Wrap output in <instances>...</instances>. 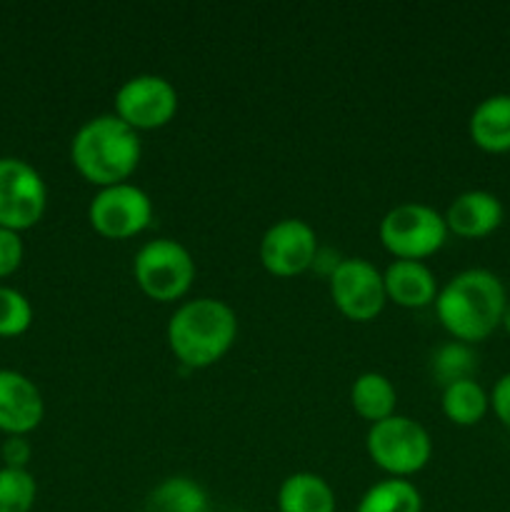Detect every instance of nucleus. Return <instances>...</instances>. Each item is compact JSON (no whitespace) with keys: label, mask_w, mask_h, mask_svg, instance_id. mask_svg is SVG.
<instances>
[{"label":"nucleus","mask_w":510,"mask_h":512,"mask_svg":"<svg viewBox=\"0 0 510 512\" xmlns=\"http://www.w3.org/2000/svg\"><path fill=\"white\" fill-rule=\"evenodd\" d=\"M505 285L493 270L468 268L448 280L435 298V315L453 340L475 345L503 323Z\"/></svg>","instance_id":"f257e3e1"},{"label":"nucleus","mask_w":510,"mask_h":512,"mask_svg":"<svg viewBox=\"0 0 510 512\" xmlns=\"http://www.w3.org/2000/svg\"><path fill=\"white\" fill-rule=\"evenodd\" d=\"M143 155L138 130L115 113L95 115L75 130L70 140V163L90 185L128 183Z\"/></svg>","instance_id":"f03ea898"},{"label":"nucleus","mask_w":510,"mask_h":512,"mask_svg":"<svg viewBox=\"0 0 510 512\" xmlns=\"http://www.w3.org/2000/svg\"><path fill=\"white\" fill-rule=\"evenodd\" d=\"M168 345L188 368H210L233 348L238 338V315L225 300L195 298L175 308L168 320Z\"/></svg>","instance_id":"7ed1b4c3"},{"label":"nucleus","mask_w":510,"mask_h":512,"mask_svg":"<svg viewBox=\"0 0 510 512\" xmlns=\"http://www.w3.org/2000/svg\"><path fill=\"white\" fill-rule=\"evenodd\" d=\"M365 448L370 460L390 478L408 480L430 463L433 440L418 420L408 415H390L370 425L365 435Z\"/></svg>","instance_id":"20e7f679"},{"label":"nucleus","mask_w":510,"mask_h":512,"mask_svg":"<svg viewBox=\"0 0 510 512\" xmlns=\"http://www.w3.org/2000/svg\"><path fill=\"white\" fill-rule=\"evenodd\" d=\"M133 278L150 300L175 303L193 288L195 260L178 240H148L133 258Z\"/></svg>","instance_id":"39448f33"},{"label":"nucleus","mask_w":510,"mask_h":512,"mask_svg":"<svg viewBox=\"0 0 510 512\" xmlns=\"http://www.w3.org/2000/svg\"><path fill=\"white\" fill-rule=\"evenodd\" d=\"M383 248L395 260H420L438 253L448 240L443 213L425 203H400L383 215L378 225Z\"/></svg>","instance_id":"423d86ee"},{"label":"nucleus","mask_w":510,"mask_h":512,"mask_svg":"<svg viewBox=\"0 0 510 512\" xmlns=\"http://www.w3.org/2000/svg\"><path fill=\"white\" fill-rule=\"evenodd\" d=\"M48 208V185L43 175L23 158H0V228H35Z\"/></svg>","instance_id":"0eeeda50"},{"label":"nucleus","mask_w":510,"mask_h":512,"mask_svg":"<svg viewBox=\"0 0 510 512\" xmlns=\"http://www.w3.org/2000/svg\"><path fill=\"white\" fill-rule=\"evenodd\" d=\"M328 288L335 308L355 323L375 320L388 303L383 273L365 258L338 260L330 270Z\"/></svg>","instance_id":"6e6552de"},{"label":"nucleus","mask_w":510,"mask_h":512,"mask_svg":"<svg viewBox=\"0 0 510 512\" xmlns=\"http://www.w3.org/2000/svg\"><path fill=\"white\" fill-rule=\"evenodd\" d=\"M88 220L108 240H128L153 223V200L133 183L100 188L88 205Z\"/></svg>","instance_id":"1a4fd4ad"},{"label":"nucleus","mask_w":510,"mask_h":512,"mask_svg":"<svg viewBox=\"0 0 510 512\" xmlns=\"http://www.w3.org/2000/svg\"><path fill=\"white\" fill-rule=\"evenodd\" d=\"M178 113V90L168 78L140 73L115 90V115L133 130H158Z\"/></svg>","instance_id":"9d476101"},{"label":"nucleus","mask_w":510,"mask_h":512,"mask_svg":"<svg viewBox=\"0 0 510 512\" xmlns=\"http://www.w3.org/2000/svg\"><path fill=\"white\" fill-rule=\"evenodd\" d=\"M260 263L275 278H295L318 260V235L305 220L283 218L260 238Z\"/></svg>","instance_id":"9b49d317"},{"label":"nucleus","mask_w":510,"mask_h":512,"mask_svg":"<svg viewBox=\"0 0 510 512\" xmlns=\"http://www.w3.org/2000/svg\"><path fill=\"white\" fill-rule=\"evenodd\" d=\"M45 400L38 385L18 370H0V433L28 435L43 423Z\"/></svg>","instance_id":"f8f14e48"},{"label":"nucleus","mask_w":510,"mask_h":512,"mask_svg":"<svg viewBox=\"0 0 510 512\" xmlns=\"http://www.w3.org/2000/svg\"><path fill=\"white\" fill-rule=\"evenodd\" d=\"M503 215L505 210L498 195L488 193V190H465L458 198H453L443 218L448 233H455L465 240H480L500 228Z\"/></svg>","instance_id":"ddd939ff"},{"label":"nucleus","mask_w":510,"mask_h":512,"mask_svg":"<svg viewBox=\"0 0 510 512\" xmlns=\"http://www.w3.org/2000/svg\"><path fill=\"white\" fill-rule=\"evenodd\" d=\"M385 295L400 308H428L438 298V280L420 260H393L383 270Z\"/></svg>","instance_id":"4468645a"},{"label":"nucleus","mask_w":510,"mask_h":512,"mask_svg":"<svg viewBox=\"0 0 510 512\" xmlns=\"http://www.w3.org/2000/svg\"><path fill=\"white\" fill-rule=\"evenodd\" d=\"M470 140L485 153H510V93L480 100L468 120Z\"/></svg>","instance_id":"2eb2a0df"},{"label":"nucleus","mask_w":510,"mask_h":512,"mask_svg":"<svg viewBox=\"0 0 510 512\" xmlns=\"http://www.w3.org/2000/svg\"><path fill=\"white\" fill-rule=\"evenodd\" d=\"M278 512H335L338 500L328 480L318 473H293L278 488Z\"/></svg>","instance_id":"dca6fc26"},{"label":"nucleus","mask_w":510,"mask_h":512,"mask_svg":"<svg viewBox=\"0 0 510 512\" xmlns=\"http://www.w3.org/2000/svg\"><path fill=\"white\" fill-rule=\"evenodd\" d=\"M350 405L360 418L373 425L395 415L398 393H395V385L390 383L388 375L370 370V373L358 375L350 385Z\"/></svg>","instance_id":"f3484780"},{"label":"nucleus","mask_w":510,"mask_h":512,"mask_svg":"<svg viewBox=\"0 0 510 512\" xmlns=\"http://www.w3.org/2000/svg\"><path fill=\"white\" fill-rule=\"evenodd\" d=\"M143 512H208V495L193 478L170 475L145 495Z\"/></svg>","instance_id":"a211bd4d"},{"label":"nucleus","mask_w":510,"mask_h":512,"mask_svg":"<svg viewBox=\"0 0 510 512\" xmlns=\"http://www.w3.org/2000/svg\"><path fill=\"white\" fill-rule=\"evenodd\" d=\"M440 408H443V415L453 425L473 428V425H478L480 420L485 418V413L490 410V395L485 393V388L475 378L460 380V383L443 388Z\"/></svg>","instance_id":"6ab92c4d"},{"label":"nucleus","mask_w":510,"mask_h":512,"mask_svg":"<svg viewBox=\"0 0 510 512\" xmlns=\"http://www.w3.org/2000/svg\"><path fill=\"white\" fill-rule=\"evenodd\" d=\"M355 512H423V495L410 480L388 478L365 490Z\"/></svg>","instance_id":"aec40b11"},{"label":"nucleus","mask_w":510,"mask_h":512,"mask_svg":"<svg viewBox=\"0 0 510 512\" xmlns=\"http://www.w3.org/2000/svg\"><path fill=\"white\" fill-rule=\"evenodd\" d=\"M475 370H478V355L473 353V345L460 340H450L430 355V375L440 388H448L460 380H473Z\"/></svg>","instance_id":"412c9836"},{"label":"nucleus","mask_w":510,"mask_h":512,"mask_svg":"<svg viewBox=\"0 0 510 512\" xmlns=\"http://www.w3.org/2000/svg\"><path fill=\"white\" fill-rule=\"evenodd\" d=\"M38 498L33 473L23 468H0V512H30Z\"/></svg>","instance_id":"4be33fe9"},{"label":"nucleus","mask_w":510,"mask_h":512,"mask_svg":"<svg viewBox=\"0 0 510 512\" xmlns=\"http://www.w3.org/2000/svg\"><path fill=\"white\" fill-rule=\"evenodd\" d=\"M33 325V305L20 290L0 285V338H20Z\"/></svg>","instance_id":"5701e85b"},{"label":"nucleus","mask_w":510,"mask_h":512,"mask_svg":"<svg viewBox=\"0 0 510 512\" xmlns=\"http://www.w3.org/2000/svg\"><path fill=\"white\" fill-rule=\"evenodd\" d=\"M25 258V245L20 233L8 228H0V280L10 278L13 273H18V268L23 265Z\"/></svg>","instance_id":"b1692460"},{"label":"nucleus","mask_w":510,"mask_h":512,"mask_svg":"<svg viewBox=\"0 0 510 512\" xmlns=\"http://www.w3.org/2000/svg\"><path fill=\"white\" fill-rule=\"evenodd\" d=\"M0 455H3V468L28 470V460L33 455V448H30V443L23 435H10L3 443V448H0Z\"/></svg>","instance_id":"393cba45"},{"label":"nucleus","mask_w":510,"mask_h":512,"mask_svg":"<svg viewBox=\"0 0 510 512\" xmlns=\"http://www.w3.org/2000/svg\"><path fill=\"white\" fill-rule=\"evenodd\" d=\"M488 395H490V410L495 413V418L510 430V373L500 375Z\"/></svg>","instance_id":"a878e982"},{"label":"nucleus","mask_w":510,"mask_h":512,"mask_svg":"<svg viewBox=\"0 0 510 512\" xmlns=\"http://www.w3.org/2000/svg\"><path fill=\"white\" fill-rule=\"evenodd\" d=\"M505 328V333L510 335V298H508V303H505V310H503V323H500Z\"/></svg>","instance_id":"bb28decb"}]
</instances>
